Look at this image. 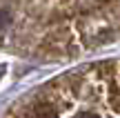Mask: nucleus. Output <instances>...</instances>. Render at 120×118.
Returning <instances> with one entry per match:
<instances>
[{
  "mask_svg": "<svg viewBox=\"0 0 120 118\" xmlns=\"http://www.w3.org/2000/svg\"><path fill=\"white\" fill-rule=\"evenodd\" d=\"M7 22H9V16L4 11H0V29H4L7 27Z\"/></svg>",
  "mask_w": 120,
  "mask_h": 118,
  "instance_id": "nucleus-1",
  "label": "nucleus"
}]
</instances>
